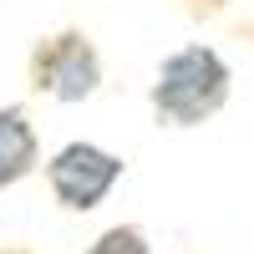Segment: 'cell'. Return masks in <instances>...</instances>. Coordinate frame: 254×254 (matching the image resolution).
I'll return each instance as SVG.
<instances>
[{
  "mask_svg": "<svg viewBox=\"0 0 254 254\" xmlns=\"http://www.w3.org/2000/svg\"><path fill=\"white\" fill-rule=\"evenodd\" d=\"M26 71H31V87L41 97L61 102V107H76V102L97 97V87H102V56L92 46V36L76 31V26L36 41Z\"/></svg>",
  "mask_w": 254,
  "mask_h": 254,
  "instance_id": "obj_2",
  "label": "cell"
},
{
  "mask_svg": "<svg viewBox=\"0 0 254 254\" xmlns=\"http://www.w3.org/2000/svg\"><path fill=\"white\" fill-rule=\"evenodd\" d=\"M0 254H26V249H0Z\"/></svg>",
  "mask_w": 254,
  "mask_h": 254,
  "instance_id": "obj_7",
  "label": "cell"
},
{
  "mask_svg": "<svg viewBox=\"0 0 254 254\" xmlns=\"http://www.w3.org/2000/svg\"><path fill=\"white\" fill-rule=\"evenodd\" d=\"M41 168V137H36V122L26 107L5 102L0 107V188H15L26 183Z\"/></svg>",
  "mask_w": 254,
  "mask_h": 254,
  "instance_id": "obj_4",
  "label": "cell"
},
{
  "mask_svg": "<svg viewBox=\"0 0 254 254\" xmlns=\"http://www.w3.org/2000/svg\"><path fill=\"white\" fill-rule=\"evenodd\" d=\"M229 92H234L229 61L214 46L193 41V46H178L158 61L147 107H153L158 127H203L208 117H219L229 107Z\"/></svg>",
  "mask_w": 254,
  "mask_h": 254,
  "instance_id": "obj_1",
  "label": "cell"
},
{
  "mask_svg": "<svg viewBox=\"0 0 254 254\" xmlns=\"http://www.w3.org/2000/svg\"><path fill=\"white\" fill-rule=\"evenodd\" d=\"M127 163L102 142H61L46 158V188L66 214H92V208L122 183Z\"/></svg>",
  "mask_w": 254,
  "mask_h": 254,
  "instance_id": "obj_3",
  "label": "cell"
},
{
  "mask_svg": "<svg viewBox=\"0 0 254 254\" xmlns=\"http://www.w3.org/2000/svg\"><path fill=\"white\" fill-rule=\"evenodd\" d=\"M229 5V0H188V10H193V15H214V10H224Z\"/></svg>",
  "mask_w": 254,
  "mask_h": 254,
  "instance_id": "obj_6",
  "label": "cell"
},
{
  "mask_svg": "<svg viewBox=\"0 0 254 254\" xmlns=\"http://www.w3.org/2000/svg\"><path fill=\"white\" fill-rule=\"evenodd\" d=\"M87 254H153V244H147V234L137 224H112L87 244Z\"/></svg>",
  "mask_w": 254,
  "mask_h": 254,
  "instance_id": "obj_5",
  "label": "cell"
}]
</instances>
